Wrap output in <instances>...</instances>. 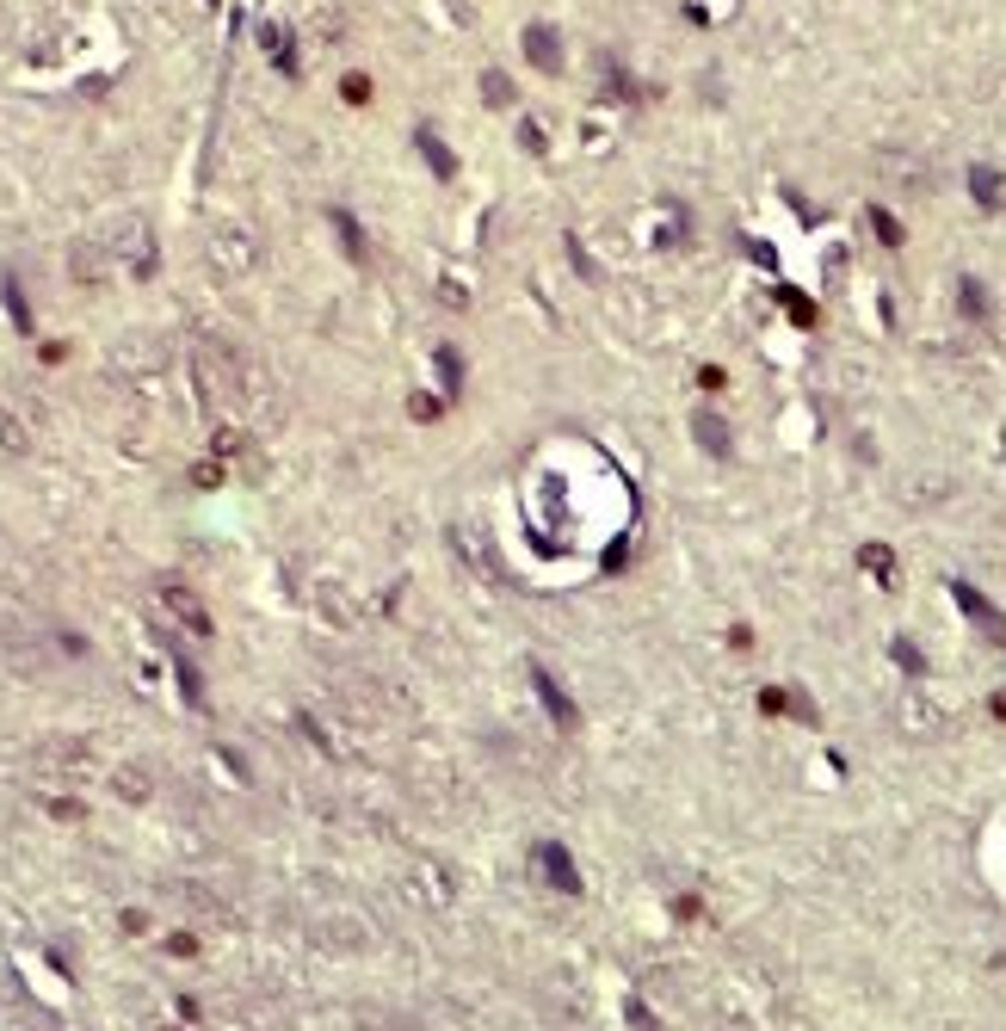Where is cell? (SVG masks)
Segmentation results:
<instances>
[{"mask_svg": "<svg viewBox=\"0 0 1006 1031\" xmlns=\"http://www.w3.org/2000/svg\"><path fill=\"white\" fill-rule=\"evenodd\" d=\"M260 260V241L247 235V223H217L210 229V266H217L223 278H247Z\"/></svg>", "mask_w": 1006, "mask_h": 1031, "instance_id": "1", "label": "cell"}, {"mask_svg": "<svg viewBox=\"0 0 1006 1031\" xmlns=\"http://www.w3.org/2000/svg\"><path fill=\"white\" fill-rule=\"evenodd\" d=\"M525 56L544 68V75H556V68H562V44H556V31H550V25H525Z\"/></svg>", "mask_w": 1006, "mask_h": 1031, "instance_id": "2", "label": "cell"}, {"mask_svg": "<svg viewBox=\"0 0 1006 1031\" xmlns=\"http://www.w3.org/2000/svg\"><path fill=\"white\" fill-rule=\"evenodd\" d=\"M161 599H167V612H179V624H186V630H210V618H204V606H198V593H186V587H167Z\"/></svg>", "mask_w": 1006, "mask_h": 1031, "instance_id": "3", "label": "cell"}, {"mask_svg": "<svg viewBox=\"0 0 1006 1031\" xmlns=\"http://www.w3.org/2000/svg\"><path fill=\"white\" fill-rule=\"evenodd\" d=\"M957 303H963L969 322H988V315H994V297L982 291V278H963V284H957Z\"/></svg>", "mask_w": 1006, "mask_h": 1031, "instance_id": "4", "label": "cell"}, {"mask_svg": "<svg viewBox=\"0 0 1006 1031\" xmlns=\"http://www.w3.org/2000/svg\"><path fill=\"white\" fill-rule=\"evenodd\" d=\"M969 192H976V204H982V210H994V204H1000V192H1006V180H1000L994 167H969Z\"/></svg>", "mask_w": 1006, "mask_h": 1031, "instance_id": "5", "label": "cell"}, {"mask_svg": "<svg viewBox=\"0 0 1006 1031\" xmlns=\"http://www.w3.org/2000/svg\"><path fill=\"white\" fill-rule=\"evenodd\" d=\"M871 229H877V241H889V247H902V223H895L889 210H871Z\"/></svg>", "mask_w": 1006, "mask_h": 1031, "instance_id": "6", "label": "cell"}, {"mask_svg": "<svg viewBox=\"0 0 1006 1031\" xmlns=\"http://www.w3.org/2000/svg\"><path fill=\"white\" fill-rule=\"evenodd\" d=\"M118 797H149V778H142V772H118Z\"/></svg>", "mask_w": 1006, "mask_h": 1031, "instance_id": "7", "label": "cell"}]
</instances>
